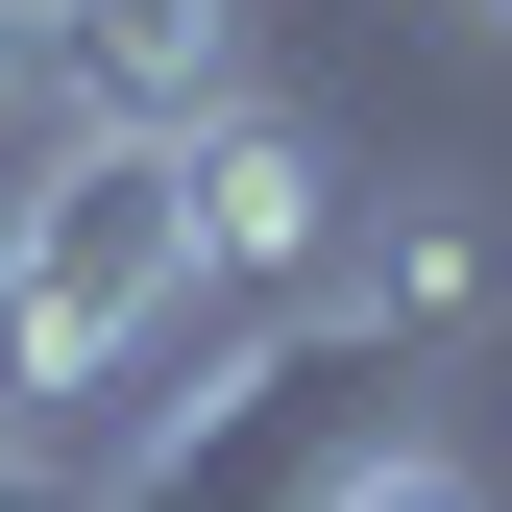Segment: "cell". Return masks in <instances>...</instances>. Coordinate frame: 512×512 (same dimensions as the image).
Segmentation results:
<instances>
[{"mask_svg": "<svg viewBox=\"0 0 512 512\" xmlns=\"http://www.w3.org/2000/svg\"><path fill=\"white\" fill-rule=\"evenodd\" d=\"M488 293H512L488 196H366L342 244H317V317H342L366 366H464V342H488Z\"/></svg>", "mask_w": 512, "mask_h": 512, "instance_id": "277c9868", "label": "cell"}, {"mask_svg": "<svg viewBox=\"0 0 512 512\" xmlns=\"http://www.w3.org/2000/svg\"><path fill=\"white\" fill-rule=\"evenodd\" d=\"M171 171H196V317H293V293H317V244L366 220L342 122H293L269 74H244L220 122H171Z\"/></svg>", "mask_w": 512, "mask_h": 512, "instance_id": "7a4b0ae2", "label": "cell"}, {"mask_svg": "<svg viewBox=\"0 0 512 512\" xmlns=\"http://www.w3.org/2000/svg\"><path fill=\"white\" fill-rule=\"evenodd\" d=\"M0 98L25 122H220L244 98V0H25Z\"/></svg>", "mask_w": 512, "mask_h": 512, "instance_id": "3957f363", "label": "cell"}, {"mask_svg": "<svg viewBox=\"0 0 512 512\" xmlns=\"http://www.w3.org/2000/svg\"><path fill=\"white\" fill-rule=\"evenodd\" d=\"M464 25H488V49H512V0H464Z\"/></svg>", "mask_w": 512, "mask_h": 512, "instance_id": "52a82bcc", "label": "cell"}, {"mask_svg": "<svg viewBox=\"0 0 512 512\" xmlns=\"http://www.w3.org/2000/svg\"><path fill=\"white\" fill-rule=\"evenodd\" d=\"M0 512H98V464H49V439H0Z\"/></svg>", "mask_w": 512, "mask_h": 512, "instance_id": "8992f818", "label": "cell"}, {"mask_svg": "<svg viewBox=\"0 0 512 512\" xmlns=\"http://www.w3.org/2000/svg\"><path fill=\"white\" fill-rule=\"evenodd\" d=\"M317 512H512V488H488L439 415H391V439H342V488H317Z\"/></svg>", "mask_w": 512, "mask_h": 512, "instance_id": "5b68a950", "label": "cell"}, {"mask_svg": "<svg viewBox=\"0 0 512 512\" xmlns=\"http://www.w3.org/2000/svg\"><path fill=\"white\" fill-rule=\"evenodd\" d=\"M171 342H220L196 317V171H171V122H49L0 171V439L122 415Z\"/></svg>", "mask_w": 512, "mask_h": 512, "instance_id": "6da1fadb", "label": "cell"}]
</instances>
